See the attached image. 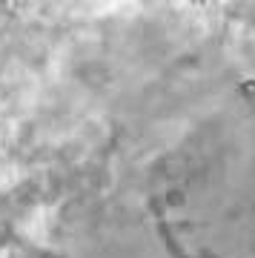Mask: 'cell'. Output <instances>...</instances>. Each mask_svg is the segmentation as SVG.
Here are the masks:
<instances>
[{
    "label": "cell",
    "mask_w": 255,
    "mask_h": 258,
    "mask_svg": "<svg viewBox=\"0 0 255 258\" xmlns=\"http://www.w3.org/2000/svg\"><path fill=\"white\" fill-rule=\"evenodd\" d=\"M241 95H244V98H255V78L241 83Z\"/></svg>",
    "instance_id": "cell-1"
}]
</instances>
